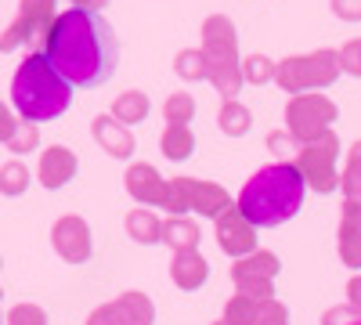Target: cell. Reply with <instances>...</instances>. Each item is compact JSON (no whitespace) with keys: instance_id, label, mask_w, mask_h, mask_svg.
<instances>
[{"instance_id":"obj_1","label":"cell","mask_w":361,"mask_h":325,"mask_svg":"<svg viewBox=\"0 0 361 325\" xmlns=\"http://www.w3.org/2000/svg\"><path fill=\"white\" fill-rule=\"evenodd\" d=\"M44 54L76 87H102L119 62L116 33L109 29V22L98 11H83V8L58 11Z\"/></svg>"},{"instance_id":"obj_2","label":"cell","mask_w":361,"mask_h":325,"mask_svg":"<svg viewBox=\"0 0 361 325\" xmlns=\"http://www.w3.org/2000/svg\"><path fill=\"white\" fill-rule=\"evenodd\" d=\"M304 192H307V181L296 170V163H275V166H264L260 173L250 177L246 188L238 192L235 206L246 214L250 224L275 228L304 206Z\"/></svg>"},{"instance_id":"obj_3","label":"cell","mask_w":361,"mask_h":325,"mask_svg":"<svg viewBox=\"0 0 361 325\" xmlns=\"http://www.w3.org/2000/svg\"><path fill=\"white\" fill-rule=\"evenodd\" d=\"M11 105L29 123L58 120L73 105V83L51 66L47 54H29L11 80Z\"/></svg>"},{"instance_id":"obj_4","label":"cell","mask_w":361,"mask_h":325,"mask_svg":"<svg viewBox=\"0 0 361 325\" xmlns=\"http://www.w3.org/2000/svg\"><path fill=\"white\" fill-rule=\"evenodd\" d=\"M202 54H206V80L224 94V102H235L243 87V69H238V37L235 25L224 15L206 18L202 25Z\"/></svg>"},{"instance_id":"obj_5","label":"cell","mask_w":361,"mask_h":325,"mask_svg":"<svg viewBox=\"0 0 361 325\" xmlns=\"http://www.w3.org/2000/svg\"><path fill=\"white\" fill-rule=\"evenodd\" d=\"M340 73H343L340 54L336 51H318V54H307V58H286V62H279L275 83L282 91L307 94V91H318V87L336 83Z\"/></svg>"},{"instance_id":"obj_6","label":"cell","mask_w":361,"mask_h":325,"mask_svg":"<svg viewBox=\"0 0 361 325\" xmlns=\"http://www.w3.org/2000/svg\"><path fill=\"white\" fill-rule=\"evenodd\" d=\"M336 156H340V141L333 130L318 134L314 141H304V149L296 156V170L304 173V181L318 192H333L336 188Z\"/></svg>"},{"instance_id":"obj_7","label":"cell","mask_w":361,"mask_h":325,"mask_svg":"<svg viewBox=\"0 0 361 325\" xmlns=\"http://www.w3.org/2000/svg\"><path fill=\"white\" fill-rule=\"evenodd\" d=\"M336 120V105L307 91V94H296L289 105H286V123H289V134H296L300 141H314L318 134H325Z\"/></svg>"},{"instance_id":"obj_8","label":"cell","mask_w":361,"mask_h":325,"mask_svg":"<svg viewBox=\"0 0 361 325\" xmlns=\"http://www.w3.org/2000/svg\"><path fill=\"white\" fill-rule=\"evenodd\" d=\"M54 0H22L18 8V18L11 22V29L4 33V40H0V47L4 51H15L18 44H47V33L54 25Z\"/></svg>"},{"instance_id":"obj_9","label":"cell","mask_w":361,"mask_h":325,"mask_svg":"<svg viewBox=\"0 0 361 325\" xmlns=\"http://www.w3.org/2000/svg\"><path fill=\"white\" fill-rule=\"evenodd\" d=\"M279 257H271L264 250H253L250 257H243L231 268V278L238 286V293H246L253 300H271V293H275V275H279Z\"/></svg>"},{"instance_id":"obj_10","label":"cell","mask_w":361,"mask_h":325,"mask_svg":"<svg viewBox=\"0 0 361 325\" xmlns=\"http://www.w3.org/2000/svg\"><path fill=\"white\" fill-rule=\"evenodd\" d=\"M257 224L246 221V214L238 206H228V210L217 217V243L228 257H250L257 250V235H253Z\"/></svg>"},{"instance_id":"obj_11","label":"cell","mask_w":361,"mask_h":325,"mask_svg":"<svg viewBox=\"0 0 361 325\" xmlns=\"http://www.w3.org/2000/svg\"><path fill=\"white\" fill-rule=\"evenodd\" d=\"M51 243H54L58 257L69 260V264H83L90 257V231H87V224L76 214L62 217L51 228Z\"/></svg>"},{"instance_id":"obj_12","label":"cell","mask_w":361,"mask_h":325,"mask_svg":"<svg viewBox=\"0 0 361 325\" xmlns=\"http://www.w3.org/2000/svg\"><path fill=\"white\" fill-rule=\"evenodd\" d=\"M177 185H180V192H185V199H188V210H195V214H202V217H221L228 206H231V195H228L221 185H214V181L177 177Z\"/></svg>"},{"instance_id":"obj_13","label":"cell","mask_w":361,"mask_h":325,"mask_svg":"<svg viewBox=\"0 0 361 325\" xmlns=\"http://www.w3.org/2000/svg\"><path fill=\"white\" fill-rule=\"evenodd\" d=\"M127 192H130L137 202H145V206H163V202H166V192H170V181H163L156 166L134 163V166L127 170Z\"/></svg>"},{"instance_id":"obj_14","label":"cell","mask_w":361,"mask_h":325,"mask_svg":"<svg viewBox=\"0 0 361 325\" xmlns=\"http://www.w3.org/2000/svg\"><path fill=\"white\" fill-rule=\"evenodd\" d=\"M76 170H80L76 156L69 149H62V145H54V149H47L44 159H40V185L54 192V188L69 185L73 177H76Z\"/></svg>"},{"instance_id":"obj_15","label":"cell","mask_w":361,"mask_h":325,"mask_svg":"<svg viewBox=\"0 0 361 325\" xmlns=\"http://www.w3.org/2000/svg\"><path fill=\"white\" fill-rule=\"evenodd\" d=\"M94 137H98L102 149L109 156H116V159H127L134 152V137L127 134V123H119L116 116H98L94 120Z\"/></svg>"},{"instance_id":"obj_16","label":"cell","mask_w":361,"mask_h":325,"mask_svg":"<svg viewBox=\"0 0 361 325\" xmlns=\"http://www.w3.org/2000/svg\"><path fill=\"white\" fill-rule=\"evenodd\" d=\"M170 275H173V282L180 286V289H199L202 282H206V275H209V264L195 253V250H180V253H173V264H170Z\"/></svg>"},{"instance_id":"obj_17","label":"cell","mask_w":361,"mask_h":325,"mask_svg":"<svg viewBox=\"0 0 361 325\" xmlns=\"http://www.w3.org/2000/svg\"><path fill=\"white\" fill-rule=\"evenodd\" d=\"M116 314H119V325H152L156 321V307L145 293H123L116 300Z\"/></svg>"},{"instance_id":"obj_18","label":"cell","mask_w":361,"mask_h":325,"mask_svg":"<svg viewBox=\"0 0 361 325\" xmlns=\"http://www.w3.org/2000/svg\"><path fill=\"white\" fill-rule=\"evenodd\" d=\"M163 243H166L170 250H177V253H180V250H195V246H199V224L188 221L185 214L163 221Z\"/></svg>"},{"instance_id":"obj_19","label":"cell","mask_w":361,"mask_h":325,"mask_svg":"<svg viewBox=\"0 0 361 325\" xmlns=\"http://www.w3.org/2000/svg\"><path fill=\"white\" fill-rule=\"evenodd\" d=\"M0 137H4V145L11 152H29V149H37V141H40V134H37V127L33 123H15V116L11 112H4V120H0Z\"/></svg>"},{"instance_id":"obj_20","label":"cell","mask_w":361,"mask_h":325,"mask_svg":"<svg viewBox=\"0 0 361 325\" xmlns=\"http://www.w3.org/2000/svg\"><path fill=\"white\" fill-rule=\"evenodd\" d=\"M127 231H130V239L134 243H163V221L148 210V206H141V210L127 214Z\"/></svg>"},{"instance_id":"obj_21","label":"cell","mask_w":361,"mask_h":325,"mask_svg":"<svg viewBox=\"0 0 361 325\" xmlns=\"http://www.w3.org/2000/svg\"><path fill=\"white\" fill-rule=\"evenodd\" d=\"M264 311V300H253L246 293H235V297L224 304V321L228 325H257Z\"/></svg>"},{"instance_id":"obj_22","label":"cell","mask_w":361,"mask_h":325,"mask_svg":"<svg viewBox=\"0 0 361 325\" xmlns=\"http://www.w3.org/2000/svg\"><path fill=\"white\" fill-rule=\"evenodd\" d=\"M112 116L119 123H141L145 116H148V98L141 91H127V94H119L112 102Z\"/></svg>"},{"instance_id":"obj_23","label":"cell","mask_w":361,"mask_h":325,"mask_svg":"<svg viewBox=\"0 0 361 325\" xmlns=\"http://www.w3.org/2000/svg\"><path fill=\"white\" fill-rule=\"evenodd\" d=\"M192 149H195V137H192L188 127H166L163 130V156L166 159L180 163V159L192 156Z\"/></svg>"},{"instance_id":"obj_24","label":"cell","mask_w":361,"mask_h":325,"mask_svg":"<svg viewBox=\"0 0 361 325\" xmlns=\"http://www.w3.org/2000/svg\"><path fill=\"white\" fill-rule=\"evenodd\" d=\"M217 123H221L224 134L243 137V134L250 130V112H246V105H238V102H224V105H221V116H217Z\"/></svg>"},{"instance_id":"obj_25","label":"cell","mask_w":361,"mask_h":325,"mask_svg":"<svg viewBox=\"0 0 361 325\" xmlns=\"http://www.w3.org/2000/svg\"><path fill=\"white\" fill-rule=\"evenodd\" d=\"M340 260L347 268H361V228L354 224H340Z\"/></svg>"},{"instance_id":"obj_26","label":"cell","mask_w":361,"mask_h":325,"mask_svg":"<svg viewBox=\"0 0 361 325\" xmlns=\"http://www.w3.org/2000/svg\"><path fill=\"white\" fill-rule=\"evenodd\" d=\"M340 185H343V195H347V199H361V141H354Z\"/></svg>"},{"instance_id":"obj_27","label":"cell","mask_w":361,"mask_h":325,"mask_svg":"<svg viewBox=\"0 0 361 325\" xmlns=\"http://www.w3.org/2000/svg\"><path fill=\"white\" fill-rule=\"evenodd\" d=\"M163 112H166V123L170 127H188V120L195 116V102L188 94H170Z\"/></svg>"},{"instance_id":"obj_28","label":"cell","mask_w":361,"mask_h":325,"mask_svg":"<svg viewBox=\"0 0 361 325\" xmlns=\"http://www.w3.org/2000/svg\"><path fill=\"white\" fill-rule=\"evenodd\" d=\"M29 188V170L22 163H4L0 170V192L4 195H22Z\"/></svg>"},{"instance_id":"obj_29","label":"cell","mask_w":361,"mask_h":325,"mask_svg":"<svg viewBox=\"0 0 361 325\" xmlns=\"http://www.w3.org/2000/svg\"><path fill=\"white\" fill-rule=\"evenodd\" d=\"M243 76H246L250 83H267V80L279 76V66L271 62V58H264V54H253V58H246Z\"/></svg>"},{"instance_id":"obj_30","label":"cell","mask_w":361,"mask_h":325,"mask_svg":"<svg viewBox=\"0 0 361 325\" xmlns=\"http://www.w3.org/2000/svg\"><path fill=\"white\" fill-rule=\"evenodd\" d=\"M267 145H271V152H275L282 163H296V156H300V149H304V141H300L296 134H282V130H275L267 137Z\"/></svg>"},{"instance_id":"obj_31","label":"cell","mask_w":361,"mask_h":325,"mask_svg":"<svg viewBox=\"0 0 361 325\" xmlns=\"http://www.w3.org/2000/svg\"><path fill=\"white\" fill-rule=\"evenodd\" d=\"M177 76L202 80V76H206V54H202V51H180V54H177Z\"/></svg>"},{"instance_id":"obj_32","label":"cell","mask_w":361,"mask_h":325,"mask_svg":"<svg viewBox=\"0 0 361 325\" xmlns=\"http://www.w3.org/2000/svg\"><path fill=\"white\" fill-rule=\"evenodd\" d=\"M8 325H47V314L37 304H18V307H11Z\"/></svg>"},{"instance_id":"obj_33","label":"cell","mask_w":361,"mask_h":325,"mask_svg":"<svg viewBox=\"0 0 361 325\" xmlns=\"http://www.w3.org/2000/svg\"><path fill=\"white\" fill-rule=\"evenodd\" d=\"M322 325H361V307H329Z\"/></svg>"},{"instance_id":"obj_34","label":"cell","mask_w":361,"mask_h":325,"mask_svg":"<svg viewBox=\"0 0 361 325\" xmlns=\"http://www.w3.org/2000/svg\"><path fill=\"white\" fill-rule=\"evenodd\" d=\"M257 325H289L286 304H279V300H264V311H260V321H257Z\"/></svg>"},{"instance_id":"obj_35","label":"cell","mask_w":361,"mask_h":325,"mask_svg":"<svg viewBox=\"0 0 361 325\" xmlns=\"http://www.w3.org/2000/svg\"><path fill=\"white\" fill-rule=\"evenodd\" d=\"M340 66H343L350 76H361V40H350V44L340 51Z\"/></svg>"},{"instance_id":"obj_36","label":"cell","mask_w":361,"mask_h":325,"mask_svg":"<svg viewBox=\"0 0 361 325\" xmlns=\"http://www.w3.org/2000/svg\"><path fill=\"white\" fill-rule=\"evenodd\" d=\"M333 11L347 22H361V0H333Z\"/></svg>"},{"instance_id":"obj_37","label":"cell","mask_w":361,"mask_h":325,"mask_svg":"<svg viewBox=\"0 0 361 325\" xmlns=\"http://www.w3.org/2000/svg\"><path fill=\"white\" fill-rule=\"evenodd\" d=\"M87 325H119V314H116V304H105L98 307L94 314L87 318Z\"/></svg>"},{"instance_id":"obj_38","label":"cell","mask_w":361,"mask_h":325,"mask_svg":"<svg viewBox=\"0 0 361 325\" xmlns=\"http://www.w3.org/2000/svg\"><path fill=\"white\" fill-rule=\"evenodd\" d=\"M343 221L361 228V199H343Z\"/></svg>"},{"instance_id":"obj_39","label":"cell","mask_w":361,"mask_h":325,"mask_svg":"<svg viewBox=\"0 0 361 325\" xmlns=\"http://www.w3.org/2000/svg\"><path fill=\"white\" fill-rule=\"evenodd\" d=\"M347 297H350V304H354V307H361V275L347 282Z\"/></svg>"},{"instance_id":"obj_40","label":"cell","mask_w":361,"mask_h":325,"mask_svg":"<svg viewBox=\"0 0 361 325\" xmlns=\"http://www.w3.org/2000/svg\"><path fill=\"white\" fill-rule=\"evenodd\" d=\"M109 0H73V8H83V11H102Z\"/></svg>"},{"instance_id":"obj_41","label":"cell","mask_w":361,"mask_h":325,"mask_svg":"<svg viewBox=\"0 0 361 325\" xmlns=\"http://www.w3.org/2000/svg\"><path fill=\"white\" fill-rule=\"evenodd\" d=\"M217 325H228V321H217Z\"/></svg>"}]
</instances>
